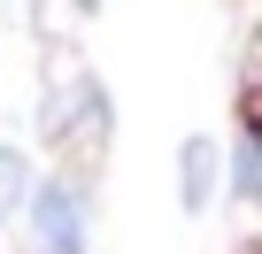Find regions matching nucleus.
Listing matches in <instances>:
<instances>
[{
    "mask_svg": "<svg viewBox=\"0 0 262 254\" xmlns=\"http://www.w3.org/2000/svg\"><path fill=\"white\" fill-rule=\"evenodd\" d=\"M31 193H39V185H31V162H24L16 147H0V223H8L16 208H31Z\"/></svg>",
    "mask_w": 262,
    "mask_h": 254,
    "instance_id": "obj_3",
    "label": "nucleus"
},
{
    "mask_svg": "<svg viewBox=\"0 0 262 254\" xmlns=\"http://www.w3.org/2000/svg\"><path fill=\"white\" fill-rule=\"evenodd\" d=\"M31 231H39L47 254H77V246H85V193L62 185V177H47V185L31 193Z\"/></svg>",
    "mask_w": 262,
    "mask_h": 254,
    "instance_id": "obj_1",
    "label": "nucleus"
},
{
    "mask_svg": "<svg viewBox=\"0 0 262 254\" xmlns=\"http://www.w3.org/2000/svg\"><path fill=\"white\" fill-rule=\"evenodd\" d=\"M178 177H185V208L208 216V208H216V185H224V147H216V139H185Z\"/></svg>",
    "mask_w": 262,
    "mask_h": 254,
    "instance_id": "obj_2",
    "label": "nucleus"
},
{
    "mask_svg": "<svg viewBox=\"0 0 262 254\" xmlns=\"http://www.w3.org/2000/svg\"><path fill=\"white\" fill-rule=\"evenodd\" d=\"M231 185H239V200H254V208H262V139H254V131L231 147Z\"/></svg>",
    "mask_w": 262,
    "mask_h": 254,
    "instance_id": "obj_4",
    "label": "nucleus"
}]
</instances>
